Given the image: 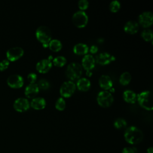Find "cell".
Masks as SVG:
<instances>
[{"instance_id":"cell-1","label":"cell","mask_w":153,"mask_h":153,"mask_svg":"<svg viewBox=\"0 0 153 153\" xmlns=\"http://www.w3.org/2000/svg\"><path fill=\"white\" fill-rule=\"evenodd\" d=\"M124 136L127 143L131 145H136L142 142L143 134L138 127L131 126L126 129Z\"/></svg>"},{"instance_id":"cell-2","label":"cell","mask_w":153,"mask_h":153,"mask_svg":"<svg viewBox=\"0 0 153 153\" xmlns=\"http://www.w3.org/2000/svg\"><path fill=\"white\" fill-rule=\"evenodd\" d=\"M137 100L142 108L149 111L152 110V94L151 91L144 90L140 92L137 94Z\"/></svg>"},{"instance_id":"cell-3","label":"cell","mask_w":153,"mask_h":153,"mask_svg":"<svg viewBox=\"0 0 153 153\" xmlns=\"http://www.w3.org/2000/svg\"><path fill=\"white\" fill-rule=\"evenodd\" d=\"M82 73V67L81 65L78 62H71L67 66L66 75L71 81L78 79L81 78Z\"/></svg>"},{"instance_id":"cell-4","label":"cell","mask_w":153,"mask_h":153,"mask_svg":"<svg viewBox=\"0 0 153 153\" xmlns=\"http://www.w3.org/2000/svg\"><path fill=\"white\" fill-rule=\"evenodd\" d=\"M35 36L37 39L42 44H48L51 39V30L46 26L41 25L39 26L35 31Z\"/></svg>"},{"instance_id":"cell-5","label":"cell","mask_w":153,"mask_h":153,"mask_svg":"<svg viewBox=\"0 0 153 153\" xmlns=\"http://www.w3.org/2000/svg\"><path fill=\"white\" fill-rule=\"evenodd\" d=\"M96 100L100 106L106 108L111 106L113 103L114 96L110 91L107 90H102L98 93Z\"/></svg>"},{"instance_id":"cell-6","label":"cell","mask_w":153,"mask_h":153,"mask_svg":"<svg viewBox=\"0 0 153 153\" xmlns=\"http://www.w3.org/2000/svg\"><path fill=\"white\" fill-rule=\"evenodd\" d=\"M88 21V17L84 11L78 10L75 11L72 17L73 24L78 27H85Z\"/></svg>"},{"instance_id":"cell-7","label":"cell","mask_w":153,"mask_h":153,"mask_svg":"<svg viewBox=\"0 0 153 153\" xmlns=\"http://www.w3.org/2000/svg\"><path fill=\"white\" fill-rule=\"evenodd\" d=\"M76 84L71 80L65 81L60 87V94L63 97H69L75 92Z\"/></svg>"},{"instance_id":"cell-8","label":"cell","mask_w":153,"mask_h":153,"mask_svg":"<svg viewBox=\"0 0 153 153\" xmlns=\"http://www.w3.org/2000/svg\"><path fill=\"white\" fill-rule=\"evenodd\" d=\"M139 24L143 27H148L153 23V14L149 11H145L140 13L138 16Z\"/></svg>"},{"instance_id":"cell-9","label":"cell","mask_w":153,"mask_h":153,"mask_svg":"<svg viewBox=\"0 0 153 153\" xmlns=\"http://www.w3.org/2000/svg\"><path fill=\"white\" fill-rule=\"evenodd\" d=\"M7 82L9 86L12 88H20L24 84L23 76L17 74H11L7 79Z\"/></svg>"},{"instance_id":"cell-10","label":"cell","mask_w":153,"mask_h":153,"mask_svg":"<svg viewBox=\"0 0 153 153\" xmlns=\"http://www.w3.org/2000/svg\"><path fill=\"white\" fill-rule=\"evenodd\" d=\"M24 54L23 49L20 47H13L7 50L6 56L8 60L14 61L21 57Z\"/></svg>"},{"instance_id":"cell-11","label":"cell","mask_w":153,"mask_h":153,"mask_svg":"<svg viewBox=\"0 0 153 153\" xmlns=\"http://www.w3.org/2000/svg\"><path fill=\"white\" fill-rule=\"evenodd\" d=\"M115 60V57L108 52H102L96 55L95 61L101 65H106Z\"/></svg>"},{"instance_id":"cell-12","label":"cell","mask_w":153,"mask_h":153,"mask_svg":"<svg viewBox=\"0 0 153 153\" xmlns=\"http://www.w3.org/2000/svg\"><path fill=\"white\" fill-rule=\"evenodd\" d=\"M14 108L19 112L27 111L30 107V103L27 99L23 97L17 98L13 103Z\"/></svg>"},{"instance_id":"cell-13","label":"cell","mask_w":153,"mask_h":153,"mask_svg":"<svg viewBox=\"0 0 153 153\" xmlns=\"http://www.w3.org/2000/svg\"><path fill=\"white\" fill-rule=\"evenodd\" d=\"M52 65V62L48 58L42 59L36 63V69L39 72L45 74L50 71Z\"/></svg>"},{"instance_id":"cell-14","label":"cell","mask_w":153,"mask_h":153,"mask_svg":"<svg viewBox=\"0 0 153 153\" xmlns=\"http://www.w3.org/2000/svg\"><path fill=\"white\" fill-rule=\"evenodd\" d=\"M95 58L91 54L84 55L81 60V66L86 71H91L95 66Z\"/></svg>"},{"instance_id":"cell-15","label":"cell","mask_w":153,"mask_h":153,"mask_svg":"<svg viewBox=\"0 0 153 153\" xmlns=\"http://www.w3.org/2000/svg\"><path fill=\"white\" fill-rule=\"evenodd\" d=\"M99 84L104 90H107L112 87L113 82L109 75L103 74L99 78Z\"/></svg>"},{"instance_id":"cell-16","label":"cell","mask_w":153,"mask_h":153,"mask_svg":"<svg viewBox=\"0 0 153 153\" xmlns=\"http://www.w3.org/2000/svg\"><path fill=\"white\" fill-rule=\"evenodd\" d=\"M39 88L36 83H30L25 88V94L29 98L35 97L39 93Z\"/></svg>"},{"instance_id":"cell-17","label":"cell","mask_w":153,"mask_h":153,"mask_svg":"<svg viewBox=\"0 0 153 153\" xmlns=\"http://www.w3.org/2000/svg\"><path fill=\"white\" fill-rule=\"evenodd\" d=\"M139 28V23L135 20H128L127 21L124 26V30L130 34L136 33Z\"/></svg>"},{"instance_id":"cell-18","label":"cell","mask_w":153,"mask_h":153,"mask_svg":"<svg viewBox=\"0 0 153 153\" xmlns=\"http://www.w3.org/2000/svg\"><path fill=\"white\" fill-rule=\"evenodd\" d=\"M30 105L35 109H42L46 106V101L42 97H35L32 99Z\"/></svg>"},{"instance_id":"cell-19","label":"cell","mask_w":153,"mask_h":153,"mask_svg":"<svg viewBox=\"0 0 153 153\" xmlns=\"http://www.w3.org/2000/svg\"><path fill=\"white\" fill-rule=\"evenodd\" d=\"M76 87L78 88V90L85 91L90 89L91 87V82L88 78L85 77L79 78L77 80Z\"/></svg>"},{"instance_id":"cell-20","label":"cell","mask_w":153,"mask_h":153,"mask_svg":"<svg viewBox=\"0 0 153 153\" xmlns=\"http://www.w3.org/2000/svg\"><path fill=\"white\" fill-rule=\"evenodd\" d=\"M88 46L84 43L79 42L74 45L73 47V52L78 55L87 54L88 52Z\"/></svg>"},{"instance_id":"cell-21","label":"cell","mask_w":153,"mask_h":153,"mask_svg":"<svg viewBox=\"0 0 153 153\" xmlns=\"http://www.w3.org/2000/svg\"><path fill=\"white\" fill-rule=\"evenodd\" d=\"M123 97L124 100L128 103H134L137 99V94L136 93L130 89H127L124 91L123 93Z\"/></svg>"},{"instance_id":"cell-22","label":"cell","mask_w":153,"mask_h":153,"mask_svg":"<svg viewBox=\"0 0 153 153\" xmlns=\"http://www.w3.org/2000/svg\"><path fill=\"white\" fill-rule=\"evenodd\" d=\"M48 47L53 51H59L62 48V42L57 39H51L48 42Z\"/></svg>"},{"instance_id":"cell-23","label":"cell","mask_w":153,"mask_h":153,"mask_svg":"<svg viewBox=\"0 0 153 153\" xmlns=\"http://www.w3.org/2000/svg\"><path fill=\"white\" fill-rule=\"evenodd\" d=\"M131 75L130 72L126 71L123 72L120 76L119 78V81L121 85H127L131 81Z\"/></svg>"},{"instance_id":"cell-24","label":"cell","mask_w":153,"mask_h":153,"mask_svg":"<svg viewBox=\"0 0 153 153\" xmlns=\"http://www.w3.org/2000/svg\"><path fill=\"white\" fill-rule=\"evenodd\" d=\"M67 60L63 56H57L53 58V63L57 67H62L66 63Z\"/></svg>"},{"instance_id":"cell-25","label":"cell","mask_w":153,"mask_h":153,"mask_svg":"<svg viewBox=\"0 0 153 153\" xmlns=\"http://www.w3.org/2000/svg\"><path fill=\"white\" fill-rule=\"evenodd\" d=\"M127 121L123 118H117L114 122V127L117 129H122L127 126Z\"/></svg>"},{"instance_id":"cell-26","label":"cell","mask_w":153,"mask_h":153,"mask_svg":"<svg viewBox=\"0 0 153 153\" xmlns=\"http://www.w3.org/2000/svg\"><path fill=\"white\" fill-rule=\"evenodd\" d=\"M141 36L144 40L146 41H152L153 38L152 30L150 29H145L143 30L141 32Z\"/></svg>"},{"instance_id":"cell-27","label":"cell","mask_w":153,"mask_h":153,"mask_svg":"<svg viewBox=\"0 0 153 153\" xmlns=\"http://www.w3.org/2000/svg\"><path fill=\"white\" fill-rule=\"evenodd\" d=\"M55 107L59 111H63L66 108V102L63 97H59L55 103Z\"/></svg>"},{"instance_id":"cell-28","label":"cell","mask_w":153,"mask_h":153,"mask_svg":"<svg viewBox=\"0 0 153 153\" xmlns=\"http://www.w3.org/2000/svg\"><path fill=\"white\" fill-rule=\"evenodd\" d=\"M121 7V3L118 0H113L112 1L109 5V8L111 11L113 13L117 12Z\"/></svg>"},{"instance_id":"cell-29","label":"cell","mask_w":153,"mask_h":153,"mask_svg":"<svg viewBox=\"0 0 153 153\" xmlns=\"http://www.w3.org/2000/svg\"><path fill=\"white\" fill-rule=\"evenodd\" d=\"M37 85L39 87V88L41 90H46L49 88L50 87V83L46 79L42 78L39 79Z\"/></svg>"},{"instance_id":"cell-30","label":"cell","mask_w":153,"mask_h":153,"mask_svg":"<svg viewBox=\"0 0 153 153\" xmlns=\"http://www.w3.org/2000/svg\"><path fill=\"white\" fill-rule=\"evenodd\" d=\"M89 5V2L87 0H79L78 2V6L79 8L80 9L79 10L84 11L86 10Z\"/></svg>"},{"instance_id":"cell-31","label":"cell","mask_w":153,"mask_h":153,"mask_svg":"<svg viewBox=\"0 0 153 153\" xmlns=\"http://www.w3.org/2000/svg\"><path fill=\"white\" fill-rule=\"evenodd\" d=\"M27 78L30 83H35L37 79V75L35 72H30L28 74Z\"/></svg>"},{"instance_id":"cell-32","label":"cell","mask_w":153,"mask_h":153,"mask_svg":"<svg viewBox=\"0 0 153 153\" xmlns=\"http://www.w3.org/2000/svg\"><path fill=\"white\" fill-rule=\"evenodd\" d=\"M9 60L7 59H3L0 62V70L4 71L8 68L9 65Z\"/></svg>"},{"instance_id":"cell-33","label":"cell","mask_w":153,"mask_h":153,"mask_svg":"<svg viewBox=\"0 0 153 153\" xmlns=\"http://www.w3.org/2000/svg\"><path fill=\"white\" fill-rule=\"evenodd\" d=\"M136 148H130V147H126L123 149L122 153H136Z\"/></svg>"},{"instance_id":"cell-34","label":"cell","mask_w":153,"mask_h":153,"mask_svg":"<svg viewBox=\"0 0 153 153\" xmlns=\"http://www.w3.org/2000/svg\"><path fill=\"white\" fill-rule=\"evenodd\" d=\"M88 51L91 53V54H95L98 51V47L96 45H91V47L88 48Z\"/></svg>"},{"instance_id":"cell-35","label":"cell","mask_w":153,"mask_h":153,"mask_svg":"<svg viewBox=\"0 0 153 153\" xmlns=\"http://www.w3.org/2000/svg\"><path fill=\"white\" fill-rule=\"evenodd\" d=\"M92 72H91V71H86V75L87 76H91L92 75Z\"/></svg>"},{"instance_id":"cell-36","label":"cell","mask_w":153,"mask_h":153,"mask_svg":"<svg viewBox=\"0 0 153 153\" xmlns=\"http://www.w3.org/2000/svg\"><path fill=\"white\" fill-rule=\"evenodd\" d=\"M147 153H153L152 148L151 147L147 149Z\"/></svg>"},{"instance_id":"cell-37","label":"cell","mask_w":153,"mask_h":153,"mask_svg":"<svg viewBox=\"0 0 153 153\" xmlns=\"http://www.w3.org/2000/svg\"><path fill=\"white\" fill-rule=\"evenodd\" d=\"M97 42H99V43H100V42H101V43H102V42H103L104 39H103V38H98V39H97Z\"/></svg>"}]
</instances>
